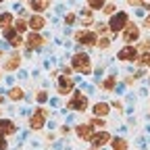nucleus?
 Here are the masks:
<instances>
[{
    "instance_id": "obj_1",
    "label": "nucleus",
    "mask_w": 150,
    "mask_h": 150,
    "mask_svg": "<svg viewBox=\"0 0 150 150\" xmlns=\"http://www.w3.org/2000/svg\"><path fill=\"white\" fill-rule=\"evenodd\" d=\"M127 23H129V13L127 11L112 13L110 19H108V29H110V33H119L127 27Z\"/></svg>"
},
{
    "instance_id": "obj_2",
    "label": "nucleus",
    "mask_w": 150,
    "mask_h": 150,
    "mask_svg": "<svg viewBox=\"0 0 150 150\" xmlns=\"http://www.w3.org/2000/svg\"><path fill=\"white\" fill-rule=\"evenodd\" d=\"M71 65H73L75 71L81 73V75H90V71H92V61H90V56H88V54H81V52H77V54L71 59Z\"/></svg>"
},
{
    "instance_id": "obj_3",
    "label": "nucleus",
    "mask_w": 150,
    "mask_h": 150,
    "mask_svg": "<svg viewBox=\"0 0 150 150\" xmlns=\"http://www.w3.org/2000/svg\"><path fill=\"white\" fill-rule=\"evenodd\" d=\"M48 115H50L48 108H44V106L35 108L33 115H31V119H29V127H31V129H42L44 123H46V119H48Z\"/></svg>"
},
{
    "instance_id": "obj_4",
    "label": "nucleus",
    "mask_w": 150,
    "mask_h": 150,
    "mask_svg": "<svg viewBox=\"0 0 150 150\" xmlns=\"http://www.w3.org/2000/svg\"><path fill=\"white\" fill-rule=\"evenodd\" d=\"M67 108H71V110H86L88 108V96L83 92H73L71 100L67 102Z\"/></svg>"
},
{
    "instance_id": "obj_5",
    "label": "nucleus",
    "mask_w": 150,
    "mask_h": 150,
    "mask_svg": "<svg viewBox=\"0 0 150 150\" xmlns=\"http://www.w3.org/2000/svg\"><path fill=\"white\" fill-rule=\"evenodd\" d=\"M140 40V25L136 23H127V27L123 29V42L125 44H134Z\"/></svg>"
},
{
    "instance_id": "obj_6",
    "label": "nucleus",
    "mask_w": 150,
    "mask_h": 150,
    "mask_svg": "<svg viewBox=\"0 0 150 150\" xmlns=\"http://www.w3.org/2000/svg\"><path fill=\"white\" fill-rule=\"evenodd\" d=\"M75 40H77V44H83V46H94V44L98 42V35H96V31L83 29V31L75 33Z\"/></svg>"
},
{
    "instance_id": "obj_7",
    "label": "nucleus",
    "mask_w": 150,
    "mask_h": 150,
    "mask_svg": "<svg viewBox=\"0 0 150 150\" xmlns=\"http://www.w3.org/2000/svg\"><path fill=\"white\" fill-rule=\"evenodd\" d=\"M117 59H119V61H125V63L136 61V59H138V48H136V46H131V44L123 46V48L117 52Z\"/></svg>"
},
{
    "instance_id": "obj_8",
    "label": "nucleus",
    "mask_w": 150,
    "mask_h": 150,
    "mask_svg": "<svg viewBox=\"0 0 150 150\" xmlns=\"http://www.w3.org/2000/svg\"><path fill=\"white\" fill-rule=\"evenodd\" d=\"M90 142H92L94 148H102V146H106L110 142V134H108V131H98V134H94L90 138Z\"/></svg>"
},
{
    "instance_id": "obj_9",
    "label": "nucleus",
    "mask_w": 150,
    "mask_h": 150,
    "mask_svg": "<svg viewBox=\"0 0 150 150\" xmlns=\"http://www.w3.org/2000/svg\"><path fill=\"white\" fill-rule=\"evenodd\" d=\"M44 38H40L38 35V31H31L29 35H27V40H25V44H27V48L29 50H38V48H42L44 46Z\"/></svg>"
},
{
    "instance_id": "obj_10",
    "label": "nucleus",
    "mask_w": 150,
    "mask_h": 150,
    "mask_svg": "<svg viewBox=\"0 0 150 150\" xmlns=\"http://www.w3.org/2000/svg\"><path fill=\"white\" fill-rule=\"evenodd\" d=\"M69 92H73V79H71V75H61V77H59V94L67 96Z\"/></svg>"
},
{
    "instance_id": "obj_11",
    "label": "nucleus",
    "mask_w": 150,
    "mask_h": 150,
    "mask_svg": "<svg viewBox=\"0 0 150 150\" xmlns=\"http://www.w3.org/2000/svg\"><path fill=\"white\" fill-rule=\"evenodd\" d=\"M0 134L2 136H13L17 134V125L11 119H0Z\"/></svg>"
},
{
    "instance_id": "obj_12",
    "label": "nucleus",
    "mask_w": 150,
    "mask_h": 150,
    "mask_svg": "<svg viewBox=\"0 0 150 150\" xmlns=\"http://www.w3.org/2000/svg\"><path fill=\"white\" fill-rule=\"evenodd\" d=\"M50 4H52V0H29V8L35 11V13H44V11H48Z\"/></svg>"
},
{
    "instance_id": "obj_13",
    "label": "nucleus",
    "mask_w": 150,
    "mask_h": 150,
    "mask_svg": "<svg viewBox=\"0 0 150 150\" xmlns=\"http://www.w3.org/2000/svg\"><path fill=\"white\" fill-rule=\"evenodd\" d=\"M27 23H29V29H31V31H40V29L46 25V19H44L42 15H31Z\"/></svg>"
},
{
    "instance_id": "obj_14",
    "label": "nucleus",
    "mask_w": 150,
    "mask_h": 150,
    "mask_svg": "<svg viewBox=\"0 0 150 150\" xmlns=\"http://www.w3.org/2000/svg\"><path fill=\"white\" fill-rule=\"evenodd\" d=\"M75 134H77L81 140H90L94 134H92V125L90 123H79L77 127H75Z\"/></svg>"
},
{
    "instance_id": "obj_15",
    "label": "nucleus",
    "mask_w": 150,
    "mask_h": 150,
    "mask_svg": "<svg viewBox=\"0 0 150 150\" xmlns=\"http://www.w3.org/2000/svg\"><path fill=\"white\" fill-rule=\"evenodd\" d=\"M19 65H21V56H19V54H11L6 59V63H4V69L6 71H15V69H19Z\"/></svg>"
},
{
    "instance_id": "obj_16",
    "label": "nucleus",
    "mask_w": 150,
    "mask_h": 150,
    "mask_svg": "<svg viewBox=\"0 0 150 150\" xmlns=\"http://www.w3.org/2000/svg\"><path fill=\"white\" fill-rule=\"evenodd\" d=\"M110 112V108H108V104L106 102H98V104H94V115L96 117H106Z\"/></svg>"
},
{
    "instance_id": "obj_17",
    "label": "nucleus",
    "mask_w": 150,
    "mask_h": 150,
    "mask_svg": "<svg viewBox=\"0 0 150 150\" xmlns=\"http://www.w3.org/2000/svg\"><path fill=\"white\" fill-rule=\"evenodd\" d=\"M13 25V13H0V27H8Z\"/></svg>"
},
{
    "instance_id": "obj_18",
    "label": "nucleus",
    "mask_w": 150,
    "mask_h": 150,
    "mask_svg": "<svg viewBox=\"0 0 150 150\" xmlns=\"http://www.w3.org/2000/svg\"><path fill=\"white\" fill-rule=\"evenodd\" d=\"M115 83H117V75H110V77H106V79L102 81V88H104L106 92H112V88H115Z\"/></svg>"
},
{
    "instance_id": "obj_19",
    "label": "nucleus",
    "mask_w": 150,
    "mask_h": 150,
    "mask_svg": "<svg viewBox=\"0 0 150 150\" xmlns=\"http://www.w3.org/2000/svg\"><path fill=\"white\" fill-rule=\"evenodd\" d=\"M86 2H88V6L92 11H102L104 4H106V0H86Z\"/></svg>"
},
{
    "instance_id": "obj_20",
    "label": "nucleus",
    "mask_w": 150,
    "mask_h": 150,
    "mask_svg": "<svg viewBox=\"0 0 150 150\" xmlns=\"http://www.w3.org/2000/svg\"><path fill=\"white\" fill-rule=\"evenodd\" d=\"M23 96H25V94H23L21 88H13V90L8 92V98H11V100H23Z\"/></svg>"
},
{
    "instance_id": "obj_21",
    "label": "nucleus",
    "mask_w": 150,
    "mask_h": 150,
    "mask_svg": "<svg viewBox=\"0 0 150 150\" xmlns=\"http://www.w3.org/2000/svg\"><path fill=\"white\" fill-rule=\"evenodd\" d=\"M110 142H112V150H127V142L123 138H115Z\"/></svg>"
},
{
    "instance_id": "obj_22",
    "label": "nucleus",
    "mask_w": 150,
    "mask_h": 150,
    "mask_svg": "<svg viewBox=\"0 0 150 150\" xmlns=\"http://www.w3.org/2000/svg\"><path fill=\"white\" fill-rule=\"evenodd\" d=\"M13 27H15L19 33H23L25 29H29V23L25 21V19H17V23H13Z\"/></svg>"
},
{
    "instance_id": "obj_23",
    "label": "nucleus",
    "mask_w": 150,
    "mask_h": 150,
    "mask_svg": "<svg viewBox=\"0 0 150 150\" xmlns=\"http://www.w3.org/2000/svg\"><path fill=\"white\" fill-rule=\"evenodd\" d=\"M81 23H83V25H92V23H94V21H92V8L81 11Z\"/></svg>"
},
{
    "instance_id": "obj_24",
    "label": "nucleus",
    "mask_w": 150,
    "mask_h": 150,
    "mask_svg": "<svg viewBox=\"0 0 150 150\" xmlns=\"http://www.w3.org/2000/svg\"><path fill=\"white\" fill-rule=\"evenodd\" d=\"M96 44H98V48H102V50H104V48H108V46H110V38H108V35H100Z\"/></svg>"
},
{
    "instance_id": "obj_25",
    "label": "nucleus",
    "mask_w": 150,
    "mask_h": 150,
    "mask_svg": "<svg viewBox=\"0 0 150 150\" xmlns=\"http://www.w3.org/2000/svg\"><path fill=\"white\" fill-rule=\"evenodd\" d=\"M138 52H144V54H148V52H150V38H148V40H142V42H140Z\"/></svg>"
},
{
    "instance_id": "obj_26",
    "label": "nucleus",
    "mask_w": 150,
    "mask_h": 150,
    "mask_svg": "<svg viewBox=\"0 0 150 150\" xmlns=\"http://www.w3.org/2000/svg\"><path fill=\"white\" fill-rule=\"evenodd\" d=\"M90 125H92V127H104V121H102V117H94V119L90 121Z\"/></svg>"
},
{
    "instance_id": "obj_27",
    "label": "nucleus",
    "mask_w": 150,
    "mask_h": 150,
    "mask_svg": "<svg viewBox=\"0 0 150 150\" xmlns=\"http://www.w3.org/2000/svg\"><path fill=\"white\" fill-rule=\"evenodd\" d=\"M115 8H117L115 4H104L102 11H104V15H112V13H115Z\"/></svg>"
},
{
    "instance_id": "obj_28",
    "label": "nucleus",
    "mask_w": 150,
    "mask_h": 150,
    "mask_svg": "<svg viewBox=\"0 0 150 150\" xmlns=\"http://www.w3.org/2000/svg\"><path fill=\"white\" fill-rule=\"evenodd\" d=\"M65 23H67V25H73V23H75V15H73V13H69V15L65 17Z\"/></svg>"
},
{
    "instance_id": "obj_29",
    "label": "nucleus",
    "mask_w": 150,
    "mask_h": 150,
    "mask_svg": "<svg viewBox=\"0 0 150 150\" xmlns=\"http://www.w3.org/2000/svg\"><path fill=\"white\" fill-rule=\"evenodd\" d=\"M127 4H134V6H144L146 0H127Z\"/></svg>"
},
{
    "instance_id": "obj_30",
    "label": "nucleus",
    "mask_w": 150,
    "mask_h": 150,
    "mask_svg": "<svg viewBox=\"0 0 150 150\" xmlns=\"http://www.w3.org/2000/svg\"><path fill=\"white\" fill-rule=\"evenodd\" d=\"M96 29H98L100 33H104V31H110V29H108V23H106V25H104V23H98V25H96Z\"/></svg>"
},
{
    "instance_id": "obj_31",
    "label": "nucleus",
    "mask_w": 150,
    "mask_h": 150,
    "mask_svg": "<svg viewBox=\"0 0 150 150\" xmlns=\"http://www.w3.org/2000/svg\"><path fill=\"white\" fill-rule=\"evenodd\" d=\"M140 63H142V65H148V67H150V52L142 56V61H140Z\"/></svg>"
},
{
    "instance_id": "obj_32",
    "label": "nucleus",
    "mask_w": 150,
    "mask_h": 150,
    "mask_svg": "<svg viewBox=\"0 0 150 150\" xmlns=\"http://www.w3.org/2000/svg\"><path fill=\"white\" fill-rule=\"evenodd\" d=\"M46 98H48L46 92H40V94H38V102H46Z\"/></svg>"
},
{
    "instance_id": "obj_33",
    "label": "nucleus",
    "mask_w": 150,
    "mask_h": 150,
    "mask_svg": "<svg viewBox=\"0 0 150 150\" xmlns=\"http://www.w3.org/2000/svg\"><path fill=\"white\" fill-rule=\"evenodd\" d=\"M8 148V144H6V140L2 138V134H0V150H6Z\"/></svg>"
},
{
    "instance_id": "obj_34",
    "label": "nucleus",
    "mask_w": 150,
    "mask_h": 150,
    "mask_svg": "<svg viewBox=\"0 0 150 150\" xmlns=\"http://www.w3.org/2000/svg\"><path fill=\"white\" fill-rule=\"evenodd\" d=\"M144 25H146V27H148V29H150V15H148V17H146V21H144Z\"/></svg>"
},
{
    "instance_id": "obj_35",
    "label": "nucleus",
    "mask_w": 150,
    "mask_h": 150,
    "mask_svg": "<svg viewBox=\"0 0 150 150\" xmlns=\"http://www.w3.org/2000/svg\"><path fill=\"white\" fill-rule=\"evenodd\" d=\"M0 59H2V52H0Z\"/></svg>"
},
{
    "instance_id": "obj_36",
    "label": "nucleus",
    "mask_w": 150,
    "mask_h": 150,
    "mask_svg": "<svg viewBox=\"0 0 150 150\" xmlns=\"http://www.w3.org/2000/svg\"><path fill=\"white\" fill-rule=\"evenodd\" d=\"M0 79H2V75H0Z\"/></svg>"
},
{
    "instance_id": "obj_37",
    "label": "nucleus",
    "mask_w": 150,
    "mask_h": 150,
    "mask_svg": "<svg viewBox=\"0 0 150 150\" xmlns=\"http://www.w3.org/2000/svg\"><path fill=\"white\" fill-rule=\"evenodd\" d=\"M0 115H2V110H0Z\"/></svg>"
},
{
    "instance_id": "obj_38",
    "label": "nucleus",
    "mask_w": 150,
    "mask_h": 150,
    "mask_svg": "<svg viewBox=\"0 0 150 150\" xmlns=\"http://www.w3.org/2000/svg\"><path fill=\"white\" fill-rule=\"evenodd\" d=\"M0 2H4V0H0Z\"/></svg>"
},
{
    "instance_id": "obj_39",
    "label": "nucleus",
    "mask_w": 150,
    "mask_h": 150,
    "mask_svg": "<svg viewBox=\"0 0 150 150\" xmlns=\"http://www.w3.org/2000/svg\"><path fill=\"white\" fill-rule=\"evenodd\" d=\"M0 102H2V98H0Z\"/></svg>"
},
{
    "instance_id": "obj_40",
    "label": "nucleus",
    "mask_w": 150,
    "mask_h": 150,
    "mask_svg": "<svg viewBox=\"0 0 150 150\" xmlns=\"http://www.w3.org/2000/svg\"><path fill=\"white\" fill-rule=\"evenodd\" d=\"M92 150H96V148H92Z\"/></svg>"
}]
</instances>
